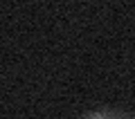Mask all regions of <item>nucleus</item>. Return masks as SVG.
<instances>
[{
  "instance_id": "1",
  "label": "nucleus",
  "mask_w": 135,
  "mask_h": 119,
  "mask_svg": "<svg viewBox=\"0 0 135 119\" xmlns=\"http://www.w3.org/2000/svg\"><path fill=\"white\" fill-rule=\"evenodd\" d=\"M86 119H133V117L126 112H119V110H97V112L88 115Z\"/></svg>"
}]
</instances>
